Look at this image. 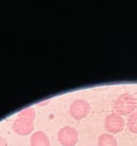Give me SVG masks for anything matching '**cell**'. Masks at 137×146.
<instances>
[{
	"label": "cell",
	"instance_id": "obj_1",
	"mask_svg": "<svg viewBox=\"0 0 137 146\" xmlns=\"http://www.w3.org/2000/svg\"><path fill=\"white\" fill-rule=\"evenodd\" d=\"M137 107L135 97L129 94H124L117 98L114 104L116 111L120 115H128L132 114Z\"/></svg>",
	"mask_w": 137,
	"mask_h": 146
},
{
	"label": "cell",
	"instance_id": "obj_2",
	"mask_svg": "<svg viewBox=\"0 0 137 146\" xmlns=\"http://www.w3.org/2000/svg\"><path fill=\"white\" fill-rule=\"evenodd\" d=\"M57 140L63 146H76L78 141V132L74 127L65 125L58 131Z\"/></svg>",
	"mask_w": 137,
	"mask_h": 146
},
{
	"label": "cell",
	"instance_id": "obj_3",
	"mask_svg": "<svg viewBox=\"0 0 137 146\" xmlns=\"http://www.w3.org/2000/svg\"><path fill=\"white\" fill-rule=\"evenodd\" d=\"M91 110L89 103L82 98H78L73 101L69 106L70 115L75 120L84 119L88 115Z\"/></svg>",
	"mask_w": 137,
	"mask_h": 146
},
{
	"label": "cell",
	"instance_id": "obj_4",
	"mask_svg": "<svg viewBox=\"0 0 137 146\" xmlns=\"http://www.w3.org/2000/svg\"><path fill=\"white\" fill-rule=\"evenodd\" d=\"M125 122L122 117L117 113H111L104 120L106 131L111 134H117L123 131Z\"/></svg>",
	"mask_w": 137,
	"mask_h": 146
},
{
	"label": "cell",
	"instance_id": "obj_5",
	"mask_svg": "<svg viewBox=\"0 0 137 146\" xmlns=\"http://www.w3.org/2000/svg\"><path fill=\"white\" fill-rule=\"evenodd\" d=\"M34 121L27 118L19 117L13 123V130L18 135H28L34 131Z\"/></svg>",
	"mask_w": 137,
	"mask_h": 146
},
{
	"label": "cell",
	"instance_id": "obj_6",
	"mask_svg": "<svg viewBox=\"0 0 137 146\" xmlns=\"http://www.w3.org/2000/svg\"><path fill=\"white\" fill-rule=\"evenodd\" d=\"M31 146H51L48 135L42 131L35 132L31 137Z\"/></svg>",
	"mask_w": 137,
	"mask_h": 146
},
{
	"label": "cell",
	"instance_id": "obj_7",
	"mask_svg": "<svg viewBox=\"0 0 137 146\" xmlns=\"http://www.w3.org/2000/svg\"><path fill=\"white\" fill-rule=\"evenodd\" d=\"M98 146H118V144L114 135L103 133L98 138Z\"/></svg>",
	"mask_w": 137,
	"mask_h": 146
},
{
	"label": "cell",
	"instance_id": "obj_8",
	"mask_svg": "<svg viewBox=\"0 0 137 146\" xmlns=\"http://www.w3.org/2000/svg\"><path fill=\"white\" fill-rule=\"evenodd\" d=\"M127 128L130 133L137 134V112L130 115L127 122Z\"/></svg>",
	"mask_w": 137,
	"mask_h": 146
},
{
	"label": "cell",
	"instance_id": "obj_9",
	"mask_svg": "<svg viewBox=\"0 0 137 146\" xmlns=\"http://www.w3.org/2000/svg\"><path fill=\"white\" fill-rule=\"evenodd\" d=\"M19 117L27 118V119L31 120V121H34L36 118L35 111H34L32 108H26V109L21 111V112L19 113Z\"/></svg>",
	"mask_w": 137,
	"mask_h": 146
},
{
	"label": "cell",
	"instance_id": "obj_10",
	"mask_svg": "<svg viewBox=\"0 0 137 146\" xmlns=\"http://www.w3.org/2000/svg\"><path fill=\"white\" fill-rule=\"evenodd\" d=\"M0 146H7V141L1 136H0Z\"/></svg>",
	"mask_w": 137,
	"mask_h": 146
}]
</instances>
